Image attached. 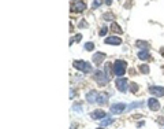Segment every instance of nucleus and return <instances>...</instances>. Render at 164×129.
<instances>
[{
	"label": "nucleus",
	"mask_w": 164,
	"mask_h": 129,
	"mask_svg": "<svg viewBox=\"0 0 164 129\" xmlns=\"http://www.w3.org/2000/svg\"><path fill=\"white\" fill-rule=\"evenodd\" d=\"M139 106H144V102H134V103H131L128 106L127 110H133V108H137V107H139Z\"/></svg>",
	"instance_id": "20"
},
{
	"label": "nucleus",
	"mask_w": 164,
	"mask_h": 129,
	"mask_svg": "<svg viewBox=\"0 0 164 129\" xmlns=\"http://www.w3.org/2000/svg\"><path fill=\"white\" fill-rule=\"evenodd\" d=\"M105 44H110V45H120L122 44V39L120 37H116V36H111V37H107L104 40Z\"/></svg>",
	"instance_id": "10"
},
{
	"label": "nucleus",
	"mask_w": 164,
	"mask_h": 129,
	"mask_svg": "<svg viewBox=\"0 0 164 129\" xmlns=\"http://www.w3.org/2000/svg\"><path fill=\"white\" fill-rule=\"evenodd\" d=\"M97 129H103V128H97Z\"/></svg>",
	"instance_id": "31"
},
{
	"label": "nucleus",
	"mask_w": 164,
	"mask_h": 129,
	"mask_svg": "<svg viewBox=\"0 0 164 129\" xmlns=\"http://www.w3.org/2000/svg\"><path fill=\"white\" fill-rule=\"evenodd\" d=\"M73 97H75V91L70 89V99H73Z\"/></svg>",
	"instance_id": "28"
},
{
	"label": "nucleus",
	"mask_w": 164,
	"mask_h": 129,
	"mask_svg": "<svg viewBox=\"0 0 164 129\" xmlns=\"http://www.w3.org/2000/svg\"><path fill=\"white\" fill-rule=\"evenodd\" d=\"M85 50L86 51H93L94 50V43H93V41H88V43H85Z\"/></svg>",
	"instance_id": "21"
},
{
	"label": "nucleus",
	"mask_w": 164,
	"mask_h": 129,
	"mask_svg": "<svg viewBox=\"0 0 164 129\" xmlns=\"http://www.w3.org/2000/svg\"><path fill=\"white\" fill-rule=\"evenodd\" d=\"M148 107H149L152 111H157L159 108H160V103H159V100H157V99L150 97L149 100H148Z\"/></svg>",
	"instance_id": "11"
},
{
	"label": "nucleus",
	"mask_w": 164,
	"mask_h": 129,
	"mask_svg": "<svg viewBox=\"0 0 164 129\" xmlns=\"http://www.w3.org/2000/svg\"><path fill=\"white\" fill-rule=\"evenodd\" d=\"M111 29H112V30H114L115 33H119V34H120V33L123 32V30L120 29V26H119L118 23H112V25H111Z\"/></svg>",
	"instance_id": "19"
},
{
	"label": "nucleus",
	"mask_w": 164,
	"mask_h": 129,
	"mask_svg": "<svg viewBox=\"0 0 164 129\" xmlns=\"http://www.w3.org/2000/svg\"><path fill=\"white\" fill-rule=\"evenodd\" d=\"M136 45L138 47V48H142V50H149V44H148V41H137Z\"/></svg>",
	"instance_id": "16"
},
{
	"label": "nucleus",
	"mask_w": 164,
	"mask_h": 129,
	"mask_svg": "<svg viewBox=\"0 0 164 129\" xmlns=\"http://www.w3.org/2000/svg\"><path fill=\"white\" fill-rule=\"evenodd\" d=\"M93 77H94V80L100 86H104L110 81V75L107 74V70H97V72H94Z\"/></svg>",
	"instance_id": "1"
},
{
	"label": "nucleus",
	"mask_w": 164,
	"mask_h": 129,
	"mask_svg": "<svg viewBox=\"0 0 164 129\" xmlns=\"http://www.w3.org/2000/svg\"><path fill=\"white\" fill-rule=\"evenodd\" d=\"M73 111H75V113H79V114H81L82 111V107H81V103H74L73 104Z\"/></svg>",
	"instance_id": "18"
},
{
	"label": "nucleus",
	"mask_w": 164,
	"mask_h": 129,
	"mask_svg": "<svg viewBox=\"0 0 164 129\" xmlns=\"http://www.w3.org/2000/svg\"><path fill=\"white\" fill-rule=\"evenodd\" d=\"M130 91H131L133 93H136L137 91H138V85H137L136 83H133V84H130Z\"/></svg>",
	"instance_id": "24"
},
{
	"label": "nucleus",
	"mask_w": 164,
	"mask_h": 129,
	"mask_svg": "<svg viewBox=\"0 0 164 129\" xmlns=\"http://www.w3.org/2000/svg\"><path fill=\"white\" fill-rule=\"evenodd\" d=\"M104 117H107V113L104 110H101V108H97V110H94L90 114V118L92 119H96V121H99V119H104Z\"/></svg>",
	"instance_id": "7"
},
{
	"label": "nucleus",
	"mask_w": 164,
	"mask_h": 129,
	"mask_svg": "<svg viewBox=\"0 0 164 129\" xmlns=\"http://www.w3.org/2000/svg\"><path fill=\"white\" fill-rule=\"evenodd\" d=\"M73 66H74L75 69L81 70L82 73H85V74L92 73V64L88 63L86 61H74V62H73Z\"/></svg>",
	"instance_id": "2"
},
{
	"label": "nucleus",
	"mask_w": 164,
	"mask_h": 129,
	"mask_svg": "<svg viewBox=\"0 0 164 129\" xmlns=\"http://www.w3.org/2000/svg\"><path fill=\"white\" fill-rule=\"evenodd\" d=\"M107 32H108V28H105V26H104V28H101V29H100L99 34H100V36L103 37V36H105V34H107Z\"/></svg>",
	"instance_id": "25"
},
{
	"label": "nucleus",
	"mask_w": 164,
	"mask_h": 129,
	"mask_svg": "<svg viewBox=\"0 0 164 129\" xmlns=\"http://www.w3.org/2000/svg\"><path fill=\"white\" fill-rule=\"evenodd\" d=\"M81 39H82V34H81V33H78V34H75V37H74V40H75V41H79Z\"/></svg>",
	"instance_id": "26"
},
{
	"label": "nucleus",
	"mask_w": 164,
	"mask_h": 129,
	"mask_svg": "<svg viewBox=\"0 0 164 129\" xmlns=\"http://www.w3.org/2000/svg\"><path fill=\"white\" fill-rule=\"evenodd\" d=\"M103 4V0H93L92 3V8H99Z\"/></svg>",
	"instance_id": "23"
},
{
	"label": "nucleus",
	"mask_w": 164,
	"mask_h": 129,
	"mask_svg": "<svg viewBox=\"0 0 164 129\" xmlns=\"http://www.w3.org/2000/svg\"><path fill=\"white\" fill-rule=\"evenodd\" d=\"M115 85H116L118 91H120V92H126L128 89V81L126 78H123V77H118L116 81H115Z\"/></svg>",
	"instance_id": "4"
},
{
	"label": "nucleus",
	"mask_w": 164,
	"mask_h": 129,
	"mask_svg": "<svg viewBox=\"0 0 164 129\" xmlns=\"http://www.w3.org/2000/svg\"><path fill=\"white\" fill-rule=\"evenodd\" d=\"M126 73V62L125 61H115L114 62V74L118 77H123Z\"/></svg>",
	"instance_id": "3"
},
{
	"label": "nucleus",
	"mask_w": 164,
	"mask_h": 129,
	"mask_svg": "<svg viewBox=\"0 0 164 129\" xmlns=\"http://www.w3.org/2000/svg\"><path fill=\"white\" fill-rule=\"evenodd\" d=\"M149 92L153 95V96H164V88L159 85H152L149 86Z\"/></svg>",
	"instance_id": "8"
},
{
	"label": "nucleus",
	"mask_w": 164,
	"mask_h": 129,
	"mask_svg": "<svg viewBox=\"0 0 164 129\" xmlns=\"http://www.w3.org/2000/svg\"><path fill=\"white\" fill-rule=\"evenodd\" d=\"M73 1H74V3H75V1H78V0H73Z\"/></svg>",
	"instance_id": "30"
},
{
	"label": "nucleus",
	"mask_w": 164,
	"mask_h": 129,
	"mask_svg": "<svg viewBox=\"0 0 164 129\" xmlns=\"http://www.w3.org/2000/svg\"><path fill=\"white\" fill-rule=\"evenodd\" d=\"M97 99H99V93L96 91H89V92L86 93V100L88 103L93 104V103H97Z\"/></svg>",
	"instance_id": "9"
},
{
	"label": "nucleus",
	"mask_w": 164,
	"mask_h": 129,
	"mask_svg": "<svg viewBox=\"0 0 164 129\" xmlns=\"http://www.w3.org/2000/svg\"><path fill=\"white\" fill-rule=\"evenodd\" d=\"M111 3H112V0H105V4H107V6H111Z\"/></svg>",
	"instance_id": "29"
},
{
	"label": "nucleus",
	"mask_w": 164,
	"mask_h": 129,
	"mask_svg": "<svg viewBox=\"0 0 164 129\" xmlns=\"http://www.w3.org/2000/svg\"><path fill=\"white\" fill-rule=\"evenodd\" d=\"M105 56H107V55L104 54V52H94L92 56V61L96 66H100V64L103 63V61L105 59Z\"/></svg>",
	"instance_id": "6"
},
{
	"label": "nucleus",
	"mask_w": 164,
	"mask_h": 129,
	"mask_svg": "<svg viewBox=\"0 0 164 129\" xmlns=\"http://www.w3.org/2000/svg\"><path fill=\"white\" fill-rule=\"evenodd\" d=\"M79 28H88V23H86L85 21H82L79 22Z\"/></svg>",
	"instance_id": "27"
},
{
	"label": "nucleus",
	"mask_w": 164,
	"mask_h": 129,
	"mask_svg": "<svg viewBox=\"0 0 164 129\" xmlns=\"http://www.w3.org/2000/svg\"><path fill=\"white\" fill-rule=\"evenodd\" d=\"M115 121V118H110V117H107V118H104V119H101V126H108V125H111L112 122Z\"/></svg>",
	"instance_id": "15"
},
{
	"label": "nucleus",
	"mask_w": 164,
	"mask_h": 129,
	"mask_svg": "<svg viewBox=\"0 0 164 129\" xmlns=\"http://www.w3.org/2000/svg\"><path fill=\"white\" fill-rule=\"evenodd\" d=\"M103 19L104 21H112V19H115V15L112 14V12H105V14L103 15Z\"/></svg>",
	"instance_id": "17"
},
{
	"label": "nucleus",
	"mask_w": 164,
	"mask_h": 129,
	"mask_svg": "<svg viewBox=\"0 0 164 129\" xmlns=\"http://www.w3.org/2000/svg\"><path fill=\"white\" fill-rule=\"evenodd\" d=\"M137 55H138V58L141 59V61H148V59L150 58V54L148 52V50H141Z\"/></svg>",
	"instance_id": "14"
},
{
	"label": "nucleus",
	"mask_w": 164,
	"mask_h": 129,
	"mask_svg": "<svg viewBox=\"0 0 164 129\" xmlns=\"http://www.w3.org/2000/svg\"><path fill=\"white\" fill-rule=\"evenodd\" d=\"M108 99H110V96H108V93H99V99H97V103L99 104H105L108 102Z\"/></svg>",
	"instance_id": "13"
},
{
	"label": "nucleus",
	"mask_w": 164,
	"mask_h": 129,
	"mask_svg": "<svg viewBox=\"0 0 164 129\" xmlns=\"http://www.w3.org/2000/svg\"><path fill=\"white\" fill-rule=\"evenodd\" d=\"M139 70H141L142 74H148V73H149V66H148V64H141V66H139Z\"/></svg>",
	"instance_id": "22"
},
{
	"label": "nucleus",
	"mask_w": 164,
	"mask_h": 129,
	"mask_svg": "<svg viewBox=\"0 0 164 129\" xmlns=\"http://www.w3.org/2000/svg\"><path fill=\"white\" fill-rule=\"evenodd\" d=\"M85 8H86V4L83 3V1H75L71 6V11H74V12H81V11H83Z\"/></svg>",
	"instance_id": "12"
},
{
	"label": "nucleus",
	"mask_w": 164,
	"mask_h": 129,
	"mask_svg": "<svg viewBox=\"0 0 164 129\" xmlns=\"http://www.w3.org/2000/svg\"><path fill=\"white\" fill-rule=\"evenodd\" d=\"M126 107H127V106H126L125 103H114L112 106H111V113L115 114V115L122 114V113L126 110Z\"/></svg>",
	"instance_id": "5"
}]
</instances>
